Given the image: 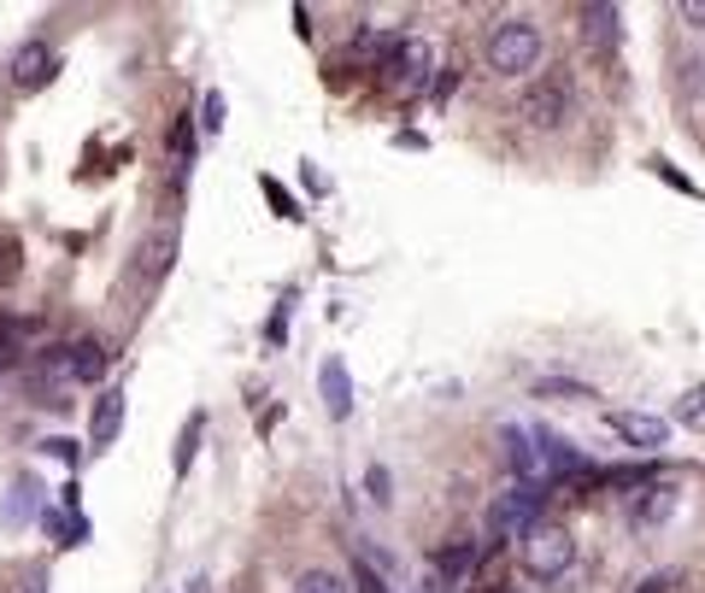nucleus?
I'll use <instances>...</instances> for the list:
<instances>
[{"instance_id":"nucleus-1","label":"nucleus","mask_w":705,"mask_h":593,"mask_svg":"<svg viewBox=\"0 0 705 593\" xmlns=\"http://www.w3.org/2000/svg\"><path fill=\"white\" fill-rule=\"evenodd\" d=\"M518 558H524V575L529 582H564L576 570V535L564 523H536L524 540H518Z\"/></svg>"},{"instance_id":"nucleus-2","label":"nucleus","mask_w":705,"mask_h":593,"mask_svg":"<svg viewBox=\"0 0 705 593\" xmlns=\"http://www.w3.org/2000/svg\"><path fill=\"white\" fill-rule=\"evenodd\" d=\"M547 42H541V24L536 19H500L488 30V71L494 77H529L541 65Z\"/></svg>"},{"instance_id":"nucleus-3","label":"nucleus","mask_w":705,"mask_h":593,"mask_svg":"<svg viewBox=\"0 0 705 593\" xmlns=\"http://www.w3.org/2000/svg\"><path fill=\"white\" fill-rule=\"evenodd\" d=\"M547 500H553V494H547V482H511L506 494H494V505H488V529L500 540H524L541 523Z\"/></svg>"},{"instance_id":"nucleus-4","label":"nucleus","mask_w":705,"mask_h":593,"mask_svg":"<svg viewBox=\"0 0 705 593\" xmlns=\"http://www.w3.org/2000/svg\"><path fill=\"white\" fill-rule=\"evenodd\" d=\"M518 118L529 130H559L564 118H571V82H559V77H547V82H529V89L518 94Z\"/></svg>"},{"instance_id":"nucleus-5","label":"nucleus","mask_w":705,"mask_h":593,"mask_svg":"<svg viewBox=\"0 0 705 593\" xmlns=\"http://www.w3.org/2000/svg\"><path fill=\"white\" fill-rule=\"evenodd\" d=\"M606 429L635 452H659L670 447V423L664 417H647V412H606Z\"/></svg>"},{"instance_id":"nucleus-6","label":"nucleus","mask_w":705,"mask_h":593,"mask_svg":"<svg viewBox=\"0 0 705 593\" xmlns=\"http://www.w3.org/2000/svg\"><path fill=\"white\" fill-rule=\"evenodd\" d=\"M54 77H59V54L47 42H24L19 54H12V89H19V94L47 89Z\"/></svg>"},{"instance_id":"nucleus-7","label":"nucleus","mask_w":705,"mask_h":593,"mask_svg":"<svg viewBox=\"0 0 705 593\" xmlns=\"http://www.w3.org/2000/svg\"><path fill=\"white\" fill-rule=\"evenodd\" d=\"M42 517V482L36 477H19L0 500V529H24V523Z\"/></svg>"},{"instance_id":"nucleus-8","label":"nucleus","mask_w":705,"mask_h":593,"mask_svg":"<svg viewBox=\"0 0 705 593\" xmlns=\"http://www.w3.org/2000/svg\"><path fill=\"white\" fill-rule=\"evenodd\" d=\"M506 465L518 470V482H547V470H541V447H536V429H518V423H506Z\"/></svg>"},{"instance_id":"nucleus-9","label":"nucleus","mask_w":705,"mask_h":593,"mask_svg":"<svg viewBox=\"0 0 705 593\" xmlns=\"http://www.w3.org/2000/svg\"><path fill=\"white\" fill-rule=\"evenodd\" d=\"M107 342H95V335H82V342H71L65 347V377L71 382H100L107 377Z\"/></svg>"},{"instance_id":"nucleus-10","label":"nucleus","mask_w":705,"mask_h":593,"mask_svg":"<svg viewBox=\"0 0 705 593\" xmlns=\"http://www.w3.org/2000/svg\"><path fill=\"white\" fill-rule=\"evenodd\" d=\"M118 429H124V394H118V388H107V394L95 400V423H89V447H95V452H107L112 440H118Z\"/></svg>"},{"instance_id":"nucleus-11","label":"nucleus","mask_w":705,"mask_h":593,"mask_svg":"<svg viewBox=\"0 0 705 593\" xmlns=\"http://www.w3.org/2000/svg\"><path fill=\"white\" fill-rule=\"evenodd\" d=\"M318 388H323V405H330V417H353V377H348V365L341 359H323L318 370Z\"/></svg>"},{"instance_id":"nucleus-12","label":"nucleus","mask_w":705,"mask_h":593,"mask_svg":"<svg viewBox=\"0 0 705 593\" xmlns=\"http://www.w3.org/2000/svg\"><path fill=\"white\" fill-rule=\"evenodd\" d=\"M476 564H483V547H476L471 535H453L447 547H436V570L447 575V582H464Z\"/></svg>"},{"instance_id":"nucleus-13","label":"nucleus","mask_w":705,"mask_h":593,"mask_svg":"<svg viewBox=\"0 0 705 593\" xmlns=\"http://www.w3.org/2000/svg\"><path fill=\"white\" fill-rule=\"evenodd\" d=\"M383 71H388L394 82H406V89H423V82H429V47H423V42H400Z\"/></svg>"},{"instance_id":"nucleus-14","label":"nucleus","mask_w":705,"mask_h":593,"mask_svg":"<svg viewBox=\"0 0 705 593\" xmlns=\"http://www.w3.org/2000/svg\"><path fill=\"white\" fill-rule=\"evenodd\" d=\"M670 512H676V488H670V482L664 488H647V494L635 500V529H659Z\"/></svg>"},{"instance_id":"nucleus-15","label":"nucleus","mask_w":705,"mask_h":593,"mask_svg":"<svg viewBox=\"0 0 705 593\" xmlns=\"http://www.w3.org/2000/svg\"><path fill=\"white\" fill-rule=\"evenodd\" d=\"M536 400H564V405H588V400H594V388H588V382H571V377H547V382H536Z\"/></svg>"},{"instance_id":"nucleus-16","label":"nucleus","mask_w":705,"mask_h":593,"mask_svg":"<svg viewBox=\"0 0 705 593\" xmlns=\"http://www.w3.org/2000/svg\"><path fill=\"white\" fill-rule=\"evenodd\" d=\"M288 593H348V582H341L335 570H323V564H318V570H300Z\"/></svg>"},{"instance_id":"nucleus-17","label":"nucleus","mask_w":705,"mask_h":593,"mask_svg":"<svg viewBox=\"0 0 705 593\" xmlns=\"http://www.w3.org/2000/svg\"><path fill=\"white\" fill-rule=\"evenodd\" d=\"M599 488H652V465H624V470H599Z\"/></svg>"},{"instance_id":"nucleus-18","label":"nucleus","mask_w":705,"mask_h":593,"mask_svg":"<svg viewBox=\"0 0 705 593\" xmlns=\"http://www.w3.org/2000/svg\"><path fill=\"white\" fill-rule=\"evenodd\" d=\"M582 19H588V36L594 42H612L617 47V7H588Z\"/></svg>"},{"instance_id":"nucleus-19","label":"nucleus","mask_w":705,"mask_h":593,"mask_svg":"<svg viewBox=\"0 0 705 593\" xmlns=\"http://www.w3.org/2000/svg\"><path fill=\"white\" fill-rule=\"evenodd\" d=\"M170 253H177V242H170V235H153V242L142 247V259H147V277H159V270H170Z\"/></svg>"},{"instance_id":"nucleus-20","label":"nucleus","mask_w":705,"mask_h":593,"mask_svg":"<svg viewBox=\"0 0 705 593\" xmlns=\"http://www.w3.org/2000/svg\"><path fill=\"white\" fill-rule=\"evenodd\" d=\"M170 154H177V171H188V159H195V124L177 118V130H170Z\"/></svg>"},{"instance_id":"nucleus-21","label":"nucleus","mask_w":705,"mask_h":593,"mask_svg":"<svg viewBox=\"0 0 705 593\" xmlns=\"http://www.w3.org/2000/svg\"><path fill=\"white\" fill-rule=\"evenodd\" d=\"M260 189H265V200H271V206H277L283 217H300V206H295V194H288V189H283V182H277V177H265V182H260Z\"/></svg>"},{"instance_id":"nucleus-22","label":"nucleus","mask_w":705,"mask_h":593,"mask_svg":"<svg viewBox=\"0 0 705 593\" xmlns=\"http://www.w3.org/2000/svg\"><path fill=\"white\" fill-rule=\"evenodd\" d=\"M200 423H206V417H188V429H183V440H177V470H188V465H195V447H200Z\"/></svg>"},{"instance_id":"nucleus-23","label":"nucleus","mask_w":705,"mask_h":593,"mask_svg":"<svg viewBox=\"0 0 705 593\" xmlns=\"http://www.w3.org/2000/svg\"><path fill=\"white\" fill-rule=\"evenodd\" d=\"M200 130H206V135H218V130H223V94H218V89L200 100Z\"/></svg>"},{"instance_id":"nucleus-24","label":"nucleus","mask_w":705,"mask_h":593,"mask_svg":"<svg viewBox=\"0 0 705 593\" xmlns=\"http://www.w3.org/2000/svg\"><path fill=\"white\" fill-rule=\"evenodd\" d=\"M670 588H676V570H652L635 582V593H670Z\"/></svg>"},{"instance_id":"nucleus-25","label":"nucleus","mask_w":705,"mask_h":593,"mask_svg":"<svg viewBox=\"0 0 705 593\" xmlns=\"http://www.w3.org/2000/svg\"><path fill=\"white\" fill-rule=\"evenodd\" d=\"M47 452H54L59 465H77V459H82V447H77L71 435H54V440H47Z\"/></svg>"},{"instance_id":"nucleus-26","label":"nucleus","mask_w":705,"mask_h":593,"mask_svg":"<svg viewBox=\"0 0 705 593\" xmlns=\"http://www.w3.org/2000/svg\"><path fill=\"white\" fill-rule=\"evenodd\" d=\"M365 488H371V500H376V505H388V500H394V494H388V470H383V465H371Z\"/></svg>"},{"instance_id":"nucleus-27","label":"nucleus","mask_w":705,"mask_h":593,"mask_svg":"<svg viewBox=\"0 0 705 593\" xmlns=\"http://www.w3.org/2000/svg\"><path fill=\"white\" fill-rule=\"evenodd\" d=\"M353 582H359V593H388V588H383V575H376L371 564H353Z\"/></svg>"},{"instance_id":"nucleus-28","label":"nucleus","mask_w":705,"mask_h":593,"mask_svg":"<svg viewBox=\"0 0 705 593\" xmlns=\"http://www.w3.org/2000/svg\"><path fill=\"white\" fill-rule=\"evenodd\" d=\"M676 19H682V24H694V30H705V0H682Z\"/></svg>"},{"instance_id":"nucleus-29","label":"nucleus","mask_w":705,"mask_h":593,"mask_svg":"<svg viewBox=\"0 0 705 593\" xmlns=\"http://www.w3.org/2000/svg\"><path fill=\"white\" fill-rule=\"evenodd\" d=\"M471 593H511L506 582H488V588H471Z\"/></svg>"}]
</instances>
